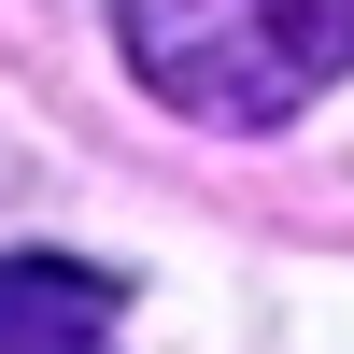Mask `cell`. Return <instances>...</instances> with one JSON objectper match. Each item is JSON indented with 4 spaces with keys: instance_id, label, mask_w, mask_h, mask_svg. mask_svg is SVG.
Masks as SVG:
<instances>
[{
    "instance_id": "cell-1",
    "label": "cell",
    "mask_w": 354,
    "mask_h": 354,
    "mask_svg": "<svg viewBox=\"0 0 354 354\" xmlns=\"http://www.w3.org/2000/svg\"><path fill=\"white\" fill-rule=\"evenodd\" d=\"M113 57L185 128H283L354 71V0H113Z\"/></svg>"
},
{
    "instance_id": "cell-2",
    "label": "cell",
    "mask_w": 354,
    "mask_h": 354,
    "mask_svg": "<svg viewBox=\"0 0 354 354\" xmlns=\"http://www.w3.org/2000/svg\"><path fill=\"white\" fill-rule=\"evenodd\" d=\"M128 326V283L85 255H0V354H100Z\"/></svg>"
}]
</instances>
